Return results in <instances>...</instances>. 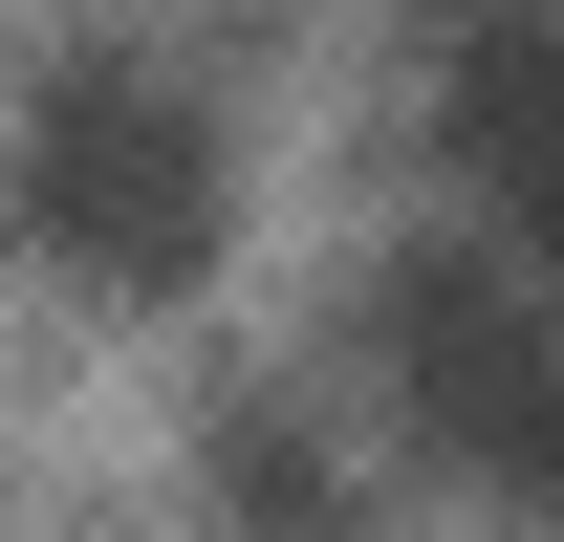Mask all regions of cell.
<instances>
[{
	"label": "cell",
	"instance_id": "7a4b0ae2",
	"mask_svg": "<svg viewBox=\"0 0 564 542\" xmlns=\"http://www.w3.org/2000/svg\"><path fill=\"white\" fill-rule=\"evenodd\" d=\"M369 391L499 521H564V304L521 261H391L369 282Z\"/></svg>",
	"mask_w": 564,
	"mask_h": 542
},
{
	"label": "cell",
	"instance_id": "6da1fadb",
	"mask_svg": "<svg viewBox=\"0 0 564 542\" xmlns=\"http://www.w3.org/2000/svg\"><path fill=\"white\" fill-rule=\"evenodd\" d=\"M0 217H22V261L87 282V304H174V282L217 261V109L152 66V44H66V66L22 87Z\"/></svg>",
	"mask_w": 564,
	"mask_h": 542
},
{
	"label": "cell",
	"instance_id": "3957f363",
	"mask_svg": "<svg viewBox=\"0 0 564 542\" xmlns=\"http://www.w3.org/2000/svg\"><path fill=\"white\" fill-rule=\"evenodd\" d=\"M434 152L478 196V261L564 304V0H434Z\"/></svg>",
	"mask_w": 564,
	"mask_h": 542
},
{
	"label": "cell",
	"instance_id": "277c9868",
	"mask_svg": "<svg viewBox=\"0 0 564 542\" xmlns=\"http://www.w3.org/2000/svg\"><path fill=\"white\" fill-rule=\"evenodd\" d=\"M217 521L239 542H369V456L326 391H239L217 412Z\"/></svg>",
	"mask_w": 564,
	"mask_h": 542
}]
</instances>
